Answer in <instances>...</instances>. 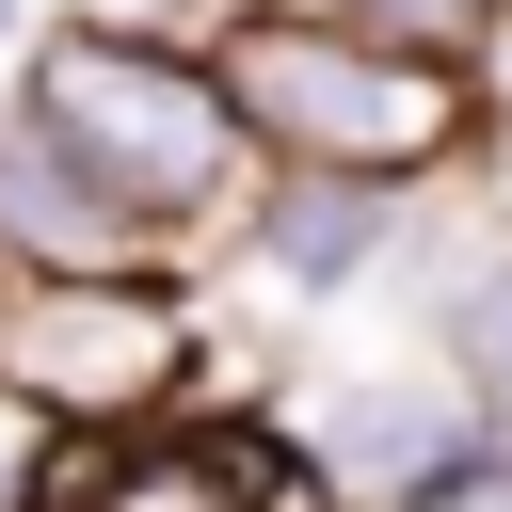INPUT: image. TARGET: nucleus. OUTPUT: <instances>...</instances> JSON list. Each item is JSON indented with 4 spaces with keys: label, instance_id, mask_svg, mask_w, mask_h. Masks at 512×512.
<instances>
[{
    "label": "nucleus",
    "instance_id": "1",
    "mask_svg": "<svg viewBox=\"0 0 512 512\" xmlns=\"http://www.w3.org/2000/svg\"><path fill=\"white\" fill-rule=\"evenodd\" d=\"M208 64H224V112L256 128V160H336L384 192H432L480 160V64L400 48L336 0H240L208 32Z\"/></svg>",
    "mask_w": 512,
    "mask_h": 512
},
{
    "label": "nucleus",
    "instance_id": "2",
    "mask_svg": "<svg viewBox=\"0 0 512 512\" xmlns=\"http://www.w3.org/2000/svg\"><path fill=\"white\" fill-rule=\"evenodd\" d=\"M16 112L112 192L144 208V240H224L240 192H256V128L224 112V64L176 48V32H128V16H64V32H16Z\"/></svg>",
    "mask_w": 512,
    "mask_h": 512
},
{
    "label": "nucleus",
    "instance_id": "3",
    "mask_svg": "<svg viewBox=\"0 0 512 512\" xmlns=\"http://www.w3.org/2000/svg\"><path fill=\"white\" fill-rule=\"evenodd\" d=\"M208 368V320L160 256L128 272H0V400L32 432H128Z\"/></svg>",
    "mask_w": 512,
    "mask_h": 512
},
{
    "label": "nucleus",
    "instance_id": "4",
    "mask_svg": "<svg viewBox=\"0 0 512 512\" xmlns=\"http://www.w3.org/2000/svg\"><path fill=\"white\" fill-rule=\"evenodd\" d=\"M16 512H288V432H240V416H208V432H160V416L48 432Z\"/></svg>",
    "mask_w": 512,
    "mask_h": 512
},
{
    "label": "nucleus",
    "instance_id": "5",
    "mask_svg": "<svg viewBox=\"0 0 512 512\" xmlns=\"http://www.w3.org/2000/svg\"><path fill=\"white\" fill-rule=\"evenodd\" d=\"M464 448H496V432H480V400H448V384H336V400L288 416V464H320V496H416V480H448Z\"/></svg>",
    "mask_w": 512,
    "mask_h": 512
},
{
    "label": "nucleus",
    "instance_id": "6",
    "mask_svg": "<svg viewBox=\"0 0 512 512\" xmlns=\"http://www.w3.org/2000/svg\"><path fill=\"white\" fill-rule=\"evenodd\" d=\"M400 208H416V192H384V176H336V160H256L240 240H256V272H272L288 304H320V288H352V272L400 240Z\"/></svg>",
    "mask_w": 512,
    "mask_h": 512
},
{
    "label": "nucleus",
    "instance_id": "7",
    "mask_svg": "<svg viewBox=\"0 0 512 512\" xmlns=\"http://www.w3.org/2000/svg\"><path fill=\"white\" fill-rule=\"evenodd\" d=\"M128 256H160L144 208H112L32 112H0V272H128Z\"/></svg>",
    "mask_w": 512,
    "mask_h": 512
},
{
    "label": "nucleus",
    "instance_id": "8",
    "mask_svg": "<svg viewBox=\"0 0 512 512\" xmlns=\"http://www.w3.org/2000/svg\"><path fill=\"white\" fill-rule=\"evenodd\" d=\"M432 336H448V384H464L480 416H512V256H464V272L432 288Z\"/></svg>",
    "mask_w": 512,
    "mask_h": 512
},
{
    "label": "nucleus",
    "instance_id": "9",
    "mask_svg": "<svg viewBox=\"0 0 512 512\" xmlns=\"http://www.w3.org/2000/svg\"><path fill=\"white\" fill-rule=\"evenodd\" d=\"M336 16H368V32H400V48H448V64H480V48L512 32V0H336Z\"/></svg>",
    "mask_w": 512,
    "mask_h": 512
},
{
    "label": "nucleus",
    "instance_id": "10",
    "mask_svg": "<svg viewBox=\"0 0 512 512\" xmlns=\"http://www.w3.org/2000/svg\"><path fill=\"white\" fill-rule=\"evenodd\" d=\"M384 512H512V448H464L448 480H416V496H384Z\"/></svg>",
    "mask_w": 512,
    "mask_h": 512
},
{
    "label": "nucleus",
    "instance_id": "11",
    "mask_svg": "<svg viewBox=\"0 0 512 512\" xmlns=\"http://www.w3.org/2000/svg\"><path fill=\"white\" fill-rule=\"evenodd\" d=\"M16 480H32V416L0 400V512H16Z\"/></svg>",
    "mask_w": 512,
    "mask_h": 512
},
{
    "label": "nucleus",
    "instance_id": "12",
    "mask_svg": "<svg viewBox=\"0 0 512 512\" xmlns=\"http://www.w3.org/2000/svg\"><path fill=\"white\" fill-rule=\"evenodd\" d=\"M16 32H32V16H16V0H0V48H16Z\"/></svg>",
    "mask_w": 512,
    "mask_h": 512
}]
</instances>
